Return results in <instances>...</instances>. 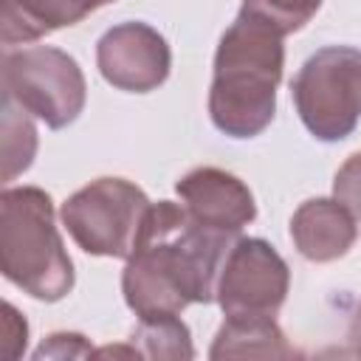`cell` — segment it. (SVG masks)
Instances as JSON below:
<instances>
[{
  "label": "cell",
  "mask_w": 361,
  "mask_h": 361,
  "mask_svg": "<svg viewBox=\"0 0 361 361\" xmlns=\"http://www.w3.org/2000/svg\"><path fill=\"white\" fill-rule=\"evenodd\" d=\"M234 240L200 226L183 203H152L121 274L127 307L144 319L180 316L189 305L214 302L220 268Z\"/></svg>",
  "instance_id": "1"
},
{
  "label": "cell",
  "mask_w": 361,
  "mask_h": 361,
  "mask_svg": "<svg viewBox=\"0 0 361 361\" xmlns=\"http://www.w3.org/2000/svg\"><path fill=\"white\" fill-rule=\"evenodd\" d=\"M282 68V34L240 11L214 51V76L209 87L212 124L231 138L259 135L274 121Z\"/></svg>",
  "instance_id": "2"
},
{
  "label": "cell",
  "mask_w": 361,
  "mask_h": 361,
  "mask_svg": "<svg viewBox=\"0 0 361 361\" xmlns=\"http://www.w3.org/2000/svg\"><path fill=\"white\" fill-rule=\"evenodd\" d=\"M0 271L23 293L59 302L73 290V262L54 220V200L39 186L0 195Z\"/></svg>",
  "instance_id": "3"
},
{
  "label": "cell",
  "mask_w": 361,
  "mask_h": 361,
  "mask_svg": "<svg viewBox=\"0 0 361 361\" xmlns=\"http://www.w3.org/2000/svg\"><path fill=\"white\" fill-rule=\"evenodd\" d=\"M290 96L316 141L347 138L361 118V51L350 45L319 48L293 76Z\"/></svg>",
  "instance_id": "4"
},
{
  "label": "cell",
  "mask_w": 361,
  "mask_h": 361,
  "mask_svg": "<svg viewBox=\"0 0 361 361\" xmlns=\"http://www.w3.org/2000/svg\"><path fill=\"white\" fill-rule=\"evenodd\" d=\"M152 200L124 178H96L62 203V226L90 257L127 259Z\"/></svg>",
  "instance_id": "5"
},
{
  "label": "cell",
  "mask_w": 361,
  "mask_h": 361,
  "mask_svg": "<svg viewBox=\"0 0 361 361\" xmlns=\"http://www.w3.org/2000/svg\"><path fill=\"white\" fill-rule=\"evenodd\" d=\"M3 93L45 127L62 130L85 110L87 85L71 54L54 45H31L3 54Z\"/></svg>",
  "instance_id": "6"
},
{
  "label": "cell",
  "mask_w": 361,
  "mask_h": 361,
  "mask_svg": "<svg viewBox=\"0 0 361 361\" xmlns=\"http://www.w3.org/2000/svg\"><path fill=\"white\" fill-rule=\"evenodd\" d=\"M290 288V268L282 254L259 237H237L228 248L217 305L226 316H276Z\"/></svg>",
  "instance_id": "7"
},
{
  "label": "cell",
  "mask_w": 361,
  "mask_h": 361,
  "mask_svg": "<svg viewBox=\"0 0 361 361\" xmlns=\"http://www.w3.org/2000/svg\"><path fill=\"white\" fill-rule=\"evenodd\" d=\"M96 65L104 82L116 90L149 93L166 82L172 51L158 28L141 20H127L99 37Z\"/></svg>",
  "instance_id": "8"
},
{
  "label": "cell",
  "mask_w": 361,
  "mask_h": 361,
  "mask_svg": "<svg viewBox=\"0 0 361 361\" xmlns=\"http://www.w3.org/2000/svg\"><path fill=\"white\" fill-rule=\"evenodd\" d=\"M175 192L200 226L228 237H240V231L257 217L251 189L237 175L217 166H197L186 172L175 183Z\"/></svg>",
  "instance_id": "9"
},
{
  "label": "cell",
  "mask_w": 361,
  "mask_h": 361,
  "mask_svg": "<svg viewBox=\"0 0 361 361\" xmlns=\"http://www.w3.org/2000/svg\"><path fill=\"white\" fill-rule=\"evenodd\" d=\"M355 237L358 220L336 197H310L290 217V240L310 262H333L347 257Z\"/></svg>",
  "instance_id": "10"
},
{
  "label": "cell",
  "mask_w": 361,
  "mask_h": 361,
  "mask_svg": "<svg viewBox=\"0 0 361 361\" xmlns=\"http://www.w3.org/2000/svg\"><path fill=\"white\" fill-rule=\"evenodd\" d=\"M116 0H3V45L34 42L56 28L76 25Z\"/></svg>",
  "instance_id": "11"
},
{
  "label": "cell",
  "mask_w": 361,
  "mask_h": 361,
  "mask_svg": "<svg viewBox=\"0 0 361 361\" xmlns=\"http://www.w3.org/2000/svg\"><path fill=\"white\" fill-rule=\"evenodd\" d=\"M296 350L288 344L274 316H226L220 324L209 358H293Z\"/></svg>",
  "instance_id": "12"
},
{
  "label": "cell",
  "mask_w": 361,
  "mask_h": 361,
  "mask_svg": "<svg viewBox=\"0 0 361 361\" xmlns=\"http://www.w3.org/2000/svg\"><path fill=\"white\" fill-rule=\"evenodd\" d=\"M130 344L141 353V358H164V361H189L195 358L192 333L180 322V316H144L130 333Z\"/></svg>",
  "instance_id": "13"
},
{
  "label": "cell",
  "mask_w": 361,
  "mask_h": 361,
  "mask_svg": "<svg viewBox=\"0 0 361 361\" xmlns=\"http://www.w3.org/2000/svg\"><path fill=\"white\" fill-rule=\"evenodd\" d=\"M3 180L23 175L37 155V127L34 116L3 93Z\"/></svg>",
  "instance_id": "14"
},
{
  "label": "cell",
  "mask_w": 361,
  "mask_h": 361,
  "mask_svg": "<svg viewBox=\"0 0 361 361\" xmlns=\"http://www.w3.org/2000/svg\"><path fill=\"white\" fill-rule=\"evenodd\" d=\"M319 8H322V0H243L240 6V11L268 23L282 37L305 28Z\"/></svg>",
  "instance_id": "15"
},
{
  "label": "cell",
  "mask_w": 361,
  "mask_h": 361,
  "mask_svg": "<svg viewBox=\"0 0 361 361\" xmlns=\"http://www.w3.org/2000/svg\"><path fill=\"white\" fill-rule=\"evenodd\" d=\"M333 197L341 200L361 223V152H353L333 178Z\"/></svg>",
  "instance_id": "16"
},
{
  "label": "cell",
  "mask_w": 361,
  "mask_h": 361,
  "mask_svg": "<svg viewBox=\"0 0 361 361\" xmlns=\"http://www.w3.org/2000/svg\"><path fill=\"white\" fill-rule=\"evenodd\" d=\"M96 350L90 347V341L82 333H51L37 350L34 358H90Z\"/></svg>",
  "instance_id": "17"
},
{
  "label": "cell",
  "mask_w": 361,
  "mask_h": 361,
  "mask_svg": "<svg viewBox=\"0 0 361 361\" xmlns=\"http://www.w3.org/2000/svg\"><path fill=\"white\" fill-rule=\"evenodd\" d=\"M25 338H28V324L17 313L11 302H3V338H0V355L14 361L25 353Z\"/></svg>",
  "instance_id": "18"
},
{
  "label": "cell",
  "mask_w": 361,
  "mask_h": 361,
  "mask_svg": "<svg viewBox=\"0 0 361 361\" xmlns=\"http://www.w3.org/2000/svg\"><path fill=\"white\" fill-rule=\"evenodd\" d=\"M347 338H350L353 350L361 355V302H358V307H355V313H353V319H350V330H347Z\"/></svg>",
  "instance_id": "19"
}]
</instances>
